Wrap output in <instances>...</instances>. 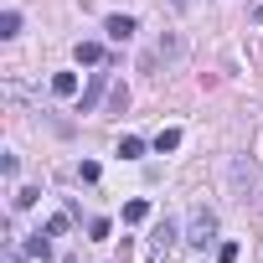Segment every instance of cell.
I'll use <instances>...</instances> for the list:
<instances>
[{
	"instance_id": "1",
	"label": "cell",
	"mask_w": 263,
	"mask_h": 263,
	"mask_svg": "<svg viewBox=\"0 0 263 263\" xmlns=\"http://www.w3.org/2000/svg\"><path fill=\"white\" fill-rule=\"evenodd\" d=\"M176 57H181V36H171V31H165V36H160V42L140 57V72H155L160 62H176Z\"/></svg>"
},
{
	"instance_id": "2",
	"label": "cell",
	"mask_w": 263,
	"mask_h": 263,
	"mask_svg": "<svg viewBox=\"0 0 263 263\" xmlns=\"http://www.w3.org/2000/svg\"><path fill=\"white\" fill-rule=\"evenodd\" d=\"M212 237H217V217H212L206 206H196V212H191V227H186V242H191V248H206Z\"/></svg>"
},
{
	"instance_id": "3",
	"label": "cell",
	"mask_w": 263,
	"mask_h": 263,
	"mask_svg": "<svg viewBox=\"0 0 263 263\" xmlns=\"http://www.w3.org/2000/svg\"><path fill=\"white\" fill-rule=\"evenodd\" d=\"M103 88H108V72H93V78H88V88L78 93V114H93V108H98V98H103Z\"/></svg>"
},
{
	"instance_id": "4",
	"label": "cell",
	"mask_w": 263,
	"mask_h": 263,
	"mask_svg": "<svg viewBox=\"0 0 263 263\" xmlns=\"http://www.w3.org/2000/svg\"><path fill=\"white\" fill-rule=\"evenodd\" d=\"M103 31H108V42H119V47H124V42H135V31H140V26H135V16H108V21H103Z\"/></svg>"
},
{
	"instance_id": "5",
	"label": "cell",
	"mask_w": 263,
	"mask_h": 263,
	"mask_svg": "<svg viewBox=\"0 0 263 263\" xmlns=\"http://www.w3.org/2000/svg\"><path fill=\"white\" fill-rule=\"evenodd\" d=\"M176 237H181V232H176V222H171V217H165V222H155V258H160V253H171V248H176Z\"/></svg>"
},
{
	"instance_id": "6",
	"label": "cell",
	"mask_w": 263,
	"mask_h": 263,
	"mask_svg": "<svg viewBox=\"0 0 263 263\" xmlns=\"http://www.w3.org/2000/svg\"><path fill=\"white\" fill-rule=\"evenodd\" d=\"M47 237H52L47 227H42V232H31V237H26V258H42V263H47V258H52V242H47Z\"/></svg>"
},
{
	"instance_id": "7",
	"label": "cell",
	"mask_w": 263,
	"mask_h": 263,
	"mask_svg": "<svg viewBox=\"0 0 263 263\" xmlns=\"http://www.w3.org/2000/svg\"><path fill=\"white\" fill-rule=\"evenodd\" d=\"M72 57H78L83 67H98V62H103V47H98V42H78V47H72Z\"/></svg>"
},
{
	"instance_id": "8",
	"label": "cell",
	"mask_w": 263,
	"mask_h": 263,
	"mask_svg": "<svg viewBox=\"0 0 263 263\" xmlns=\"http://www.w3.org/2000/svg\"><path fill=\"white\" fill-rule=\"evenodd\" d=\"M52 93L57 98H78V72H57L52 78Z\"/></svg>"
},
{
	"instance_id": "9",
	"label": "cell",
	"mask_w": 263,
	"mask_h": 263,
	"mask_svg": "<svg viewBox=\"0 0 263 263\" xmlns=\"http://www.w3.org/2000/svg\"><path fill=\"white\" fill-rule=\"evenodd\" d=\"M171 150H181V129H160L155 135V155H171Z\"/></svg>"
},
{
	"instance_id": "10",
	"label": "cell",
	"mask_w": 263,
	"mask_h": 263,
	"mask_svg": "<svg viewBox=\"0 0 263 263\" xmlns=\"http://www.w3.org/2000/svg\"><path fill=\"white\" fill-rule=\"evenodd\" d=\"M0 36H21V11H0Z\"/></svg>"
},
{
	"instance_id": "11",
	"label": "cell",
	"mask_w": 263,
	"mask_h": 263,
	"mask_svg": "<svg viewBox=\"0 0 263 263\" xmlns=\"http://www.w3.org/2000/svg\"><path fill=\"white\" fill-rule=\"evenodd\" d=\"M119 155H124V160H140V155H145V140H140V135H124V140H119Z\"/></svg>"
},
{
	"instance_id": "12",
	"label": "cell",
	"mask_w": 263,
	"mask_h": 263,
	"mask_svg": "<svg viewBox=\"0 0 263 263\" xmlns=\"http://www.w3.org/2000/svg\"><path fill=\"white\" fill-rule=\"evenodd\" d=\"M145 217H150V201H129V206H124V222H129V227H140Z\"/></svg>"
},
{
	"instance_id": "13",
	"label": "cell",
	"mask_w": 263,
	"mask_h": 263,
	"mask_svg": "<svg viewBox=\"0 0 263 263\" xmlns=\"http://www.w3.org/2000/svg\"><path fill=\"white\" fill-rule=\"evenodd\" d=\"M108 108H114V114H124V108H129V88H124V83H114V88H108Z\"/></svg>"
},
{
	"instance_id": "14",
	"label": "cell",
	"mask_w": 263,
	"mask_h": 263,
	"mask_svg": "<svg viewBox=\"0 0 263 263\" xmlns=\"http://www.w3.org/2000/svg\"><path fill=\"white\" fill-rule=\"evenodd\" d=\"M36 196H42L36 186H21V191L11 196V206H16V212H26V206H36Z\"/></svg>"
},
{
	"instance_id": "15",
	"label": "cell",
	"mask_w": 263,
	"mask_h": 263,
	"mask_svg": "<svg viewBox=\"0 0 263 263\" xmlns=\"http://www.w3.org/2000/svg\"><path fill=\"white\" fill-rule=\"evenodd\" d=\"M237 258H242L237 242H222V248H217V263H237Z\"/></svg>"
},
{
	"instance_id": "16",
	"label": "cell",
	"mask_w": 263,
	"mask_h": 263,
	"mask_svg": "<svg viewBox=\"0 0 263 263\" xmlns=\"http://www.w3.org/2000/svg\"><path fill=\"white\" fill-rule=\"evenodd\" d=\"M78 181H88V186H93V181H98V165H93V160H83V165H78Z\"/></svg>"
},
{
	"instance_id": "17",
	"label": "cell",
	"mask_w": 263,
	"mask_h": 263,
	"mask_svg": "<svg viewBox=\"0 0 263 263\" xmlns=\"http://www.w3.org/2000/svg\"><path fill=\"white\" fill-rule=\"evenodd\" d=\"M47 232H52V237H62V232H67V217H62V212H57V217H47Z\"/></svg>"
},
{
	"instance_id": "18",
	"label": "cell",
	"mask_w": 263,
	"mask_h": 263,
	"mask_svg": "<svg viewBox=\"0 0 263 263\" xmlns=\"http://www.w3.org/2000/svg\"><path fill=\"white\" fill-rule=\"evenodd\" d=\"M88 237H108V217H93L88 222Z\"/></svg>"
},
{
	"instance_id": "19",
	"label": "cell",
	"mask_w": 263,
	"mask_h": 263,
	"mask_svg": "<svg viewBox=\"0 0 263 263\" xmlns=\"http://www.w3.org/2000/svg\"><path fill=\"white\" fill-rule=\"evenodd\" d=\"M171 6H176V11H191V6H196V0H171Z\"/></svg>"
},
{
	"instance_id": "20",
	"label": "cell",
	"mask_w": 263,
	"mask_h": 263,
	"mask_svg": "<svg viewBox=\"0 0 263 263\" xmlns=\"http://www.w3.org/2000/svg\"><path fill=\"white\" fill-rule=\"evenodd\" d=\"M6 263H26V253H6Z\"/></svg>"
},
{
	"instance_id": "21",
	"label": "cell",
	"mask_w": 263,
	"mask_h": 263,
	"mask_svg": "<svg viewBox=\"0 0 263 263\" xmlns=\"http://www.w3.org/2000/svg\"><path fill=\"white\" fill-rule=\"evenodd\" d=\"M258 21H263V11H258Z\"/></svg>"
}]
</instances>
